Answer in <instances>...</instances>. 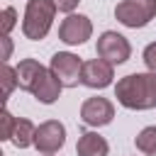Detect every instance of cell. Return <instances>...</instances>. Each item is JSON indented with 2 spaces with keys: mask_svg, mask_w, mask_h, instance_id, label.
Instances as JSON below:
<instances>
[{
  "mask_svg": "<svg viewBox=\"0 0 156 156\" xmlns=\"http://www.w3.org/2000/svg\"><path fill=\"white\" fill-rule=\"evenodd\" d=\"M0 29H2V37H10V32H12V27L17 24V10L15 7H5L2 10V15H0Z\"/></svg>",
  "mask_w": 156,
  "mask_h": 156,
  "instance_id": "2e32d148",
  "label": "cell"
},
{
  "mask_svg": "<svg viewBox=\"0 0 156 156\" xmlns=\"http://www.w3.org/2000/svg\"><path fill=\"white\" fill-rule=\"evenodd\" d=\"M112 78H115V71H112V63H107L105 58H90V61H83V73H80V83L85 88H93V90H102L107 85H112Z\"/></svg>",
  "mask_w": 156,
  "mask_h": 156,
  "instance_id": "9c48e42d",
  "label": "cell"
},
{
  "mask_svg": "<svg viewBox=\"0 0 156 156\" xmlns=\"http://www.w3.org/2000/svg\"><path fill=\"white\" fill-rule=\"evenodd\" d=\"M0 80H2V100L7 102L10 93H12L15 88H20V85H17V68H12V66L5 61V63H2V71H0Z\"/></svg>",
  "mask_w": 156,
  "mask_h": 156,
  "instance_id": "9a60e30c",
  "label": "cell"
},
{
  "mask_svg": "<svg viewBox=\"0 0 156 156\" xmlns=\"http://www.w3.org/2000/svg\"><path fill=\"white\" fill-rule=\"evenodd\" d=\"M15 122H17V117H12V115H10V110H2V136H0V139L10 141L12 129H15Z\"/></svg>",
  "mask_w": 156,
  "mask_h": 156,
  "instance_id": "e0dca14e",
  "label": "cell"
},
{
  "mask_svg": "<svg viewBox=\"0 0 156 156\" xmlns=\"http://www.w3.org/2000/svg\"><path fill=\"white\" fill-rule=\"evenodd\" d=\"M80 119L88 127H105L115 119V105L107 98H100V95L88 98L80 105Z\"/></svg>",
  "mask_w": 156,
  "mask_h": 156,
  "instance_id": "ba28073f",
  "label": "cell"
},
{
  "mask_svg": "<svg viewBox=\"0 0 156 156\" xmlns=\"http://www.w3.org/2000/svg\"><path fill=\"white\" fill-rule=\"evenodd\" d=\"M66 144V127L58 119H46L37 127L34 134V149L39 154H56Z\"/></svg>",
  "mask_w": 156,
  "mask_h": 156,
  "instance_id": "52a82bcc",
  "label": "cell"
},
{
  "mask_svg": "<svg viewBox=\"0 0 156 156\" xmlns=\"http://www.w3.org/2000/svg\"><path fill=\"white\" fill-rule=\"evenodd\" d=\"M41 156H54V154H41Z\"/></svg>",
  "mask_w": 156,
  "mask_h": 156,
  "instance_id": "44dd1931",
  "label": "cell"
},
{
  "mask_svg": "<svg viewBox=\"0 0 156 156\" xmlns=\"http://www.w3.org/2000/svg\"><path fill=\"white\" fill-rule=\"evenodd\" d=\"M144 63H146V68L151 73H156V41L146 44V49H144Z\"/></svg>",
  "mask_w": 156,
  "mask_h": 156,
  "instance_id": "ac0fdd59",
  "label": "cell"
},
{
  "mask_svg": "<svg viewBox=\"0 0 156 156\" xmlns=\"http://www.w3.org/2000/svg\"><path fill=\"white\" fill-rule=\"evenodd\" d=\"M61 90H63V83L54 76L51 68H44V73L39 76V80H37L32 95H34L41 105H54V102L61 98Z\"/></svg>",
  "mask_w": 156,
  "mask_h": 156,
  "instance_id": "30bf717a",
  "label": "cell"
},
{
  "mask_svg": "<svg viewBox=\"0 0 156 156\" xmlns=\"http://www.w3.org/2000/svg\"><path fill=\"white\" fill-rule=\"evenodd\" d=\"M156 17V0H122L115 7V20L129 29H141Z\"/></svg>",
  "mask_w": 156,
  "mask_h": 156,
  "instance_id": "3957f363",
  "label": "cell"
},
{
  "mask_svg": "<svg viewBox=\"0 0 156 156\" xmlns=\"http://www.w3.org/2000/svg\"><path fill=\"white\" fill-rule=\"evenodd\" d=\"M134 146L144 156H156V127H144L134 136Z\"/></svg>",
  "mask_w": 156,
  "mask_h": 156,
  "instance_id": "5bb4252c",
  "label": "cell"
},
{
  "mask_svg": "<svg viewBox=\"0 0 156 156\" xmlns=\"http://www.w3.org/2000/svg\"><path fill=\"white\" fill-rule=\"evenodd\" d=\"M76 154H78V156H107V154H110V144H107L105 136H100L98 132H83V134L78 136Z\"/></svg>",
  "mask_w": 156,
  "mask_h": 156,
  "instance_id": "7c38bea8",
  "label": "cell"
},
{
  "mask_svg": "<svg viewBox=\"0 0 156 156\" xmlns=\"http://www.w3.org/2000/svg\"><path fill=\"white\" fill-rule=\"evenodd\" d=\"M15 68H17V85H20V90L32 93L37 80H39V76L44 73V66L37 58H22Z\"/></svg>",
  "mask_w": 156,
  "mask_h": 156,
  "instance_id": "8fae6325",
  "label": "cell"
},
{
  "mask_svg": "<svg viewBox=\"0 0 156 156\" xmlns=\"http://www.w3.org/2000/svg\"><path fill=\"white\" fill-rule=\"evenodd\" d=\"M2 44H5V54H2V61H7V58H10V51H12V41H10V37H2Z\"/></svg>",
  "mask_w": 156,
  "mask_h": 156,
  "instance_id": "ffe728a7",
  "label": "cell"
},
{
  "mask_svg": "<svg viewBox=\"0 0 156 156\" xmlns=\"http://www.w3.org/2000/svg\"><path fill=\"white\" fill-rule=\"evenodd\" d=\"M34 134H37L34 122H29L27 117H17L10 141H12L17 149H27V146H34Z\"/></svg>",
  "mask_w": 156,
  "mask_h": 156,
  "instance_id": "4fadbf2b",
  "label": "cell"
},
{
  "mask_svg": "<svg viewBox=\"0 0 156 156\" xmlns=\"http://www.w3.org/2000/svg\"><path fill=\"white\" fill-rule=\"evenodd\" d=\"M78 2H80V0H54V5L58 7V12H66V15H71V12L78 7Z\"/></svg>",
  "mask_w": 156,
  "mask_h": 156,
  "instance_id": "d6986e66",
  "label": "cell"
},
{
  "mask_svg": "<svg viewBox=\"0 0 156 156\" xmlns=\"http://www.w3.org/2000/svg\"><path fill=\"white\" fill-rule=\"evenodd\" d=\"M93 37V22L88 15L80 12H71L61 20L58 24V39L68 46H80Z\"/></svg>",
  "mask_w": 156,
  "mask_h": 156,
  "instance_id": "5b68a950",
  "label": "cell"
},
{
  "mask_svg": "<svg viewBox=\"0 0 156 156\" xmlns=\"http://www.w3.org/2000/svg\"><path fill=\"white\" fill-rule=\"evenodd\" d=\"M49 68L54 71V76L63 83V88H76L80 83V73H83V61L71 54V51H56L51 56Z\"/></svg>",
  "mask_w": 156,
  "mask_h": 156,
  "instance_id": "8992f818",
  "label": "cell"
},
{
  "mask_svg": "<svg viewBox=\"0 0 156 156\" xmlns=\"http://www.w3.org/2000/svg\"><path fill=\"white\" fill-rule=\"evenodd\" d=\"M95 49H98V56L112 66H119V63L129 61V56H132V44L127 41V37L119 32H112V29H107L98 37Z\"/></svg>",
  "mask_w": 156,
  "mask_h": 156,
  "instance_id": "277c9868",
  "label": "cell"
},
{
  "mask_svg": "<svg viewBox=\"0 0 156 156\" xmlns=\"http://www.w3.org/2000/svg\"><path fill=\"white\" fill-rule=\"evenodd\" d=\"M56 5L54 0H27L24 17H22V34L29 41H41L56 17Z\"/></svg>",
  "mask_w": 156,
  "mask_h": 156,
  "instance_id": "7a4b0ae2",
  "label": "cell"
},
{
  "mask_svg": "<svg viewBox=\"0 0 156 156\" xmlns=\"http://www.w3.org/2000/svg\"><path fill=\"white\" fill-rule=\"evenodd\" d=\"M115 98L127 110H154L156 107V73H129L117 80Z\"/></svg>",
  "mask_w": 156,
  "mask_h": 156,
  "instance_id": "6da1fadb",
  "label": "cell"
}]
</instances>
